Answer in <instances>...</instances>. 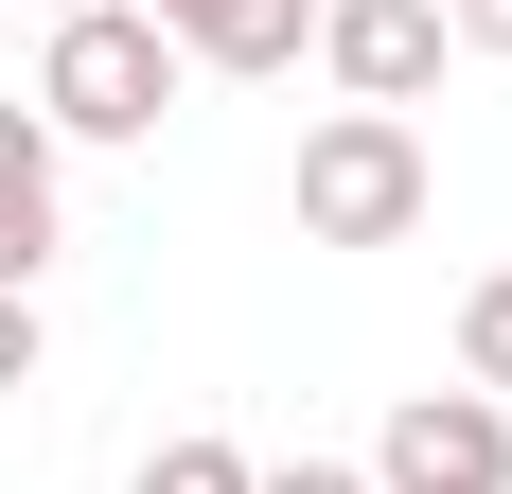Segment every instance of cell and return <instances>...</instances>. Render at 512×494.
Listing matches in <instances>:
<instances>
[{
  "mask_svg": "<svg viewBox=\"0 0 512 494\" xmlns=\"http://www.w3.org/2000/svg\"><path fill=\"white\" fill-rule=\"evenodd\" d=\"M301 247H407L424 212H442V159H424L407 106H336V124H301Z\"/></svg>",
  "mask_w": 512,
  "mask_h": 494,
  "instance_id": "6da1fadb",
  "label": "cell"
},
{
  "mask_svg": "<svg viewBox=\"0 0 512 494\" xmlns=\"http://www.w3.org/2000/svg\"><path fill=\"white\" fill-rule=\"evenodd\" d=\"M159 106H177V36L142 0H71L36 36V124L53 142H159Z\"/></svg>",
  "mask_w": 512,
  "mask_h": 494,
  "instance_id": "7a4b0ae2",
  "label": "cell"
},
{
  "mask_svg": "<svg viewBox=\"0 0 512 494\" xmlns=\"http://www.w3.org/2000/svg\"><path fill=\"white\" fill-rule=\"evenodd\" d=\"M371 494H512V406L495 389H407L389 442H371Z\"/></svg>",
  "mask_w": 512,
  "mask_h": 494,
  "instance_id": "3957f363",
  "label": "cell"
},
{
  "mask_svg": "<svg viewBox=\"0 0 512 494\" xmlns=\"http://www.w3.org/2000/svg\"><path fill=\"white\" fill-rule=\"evenodd\" d=\"M442 0H318V71H336V89L354 106H424L442 89Z\"/></svg>",
  "mask_w": 512,
  "mask_h": 494,
  "instance_id": "277c9868",
  "label": "cell"
},
{
  "mask_svg": "<svg viewBox=\"0 0 512 494\" xmlns=\"http://www.w3.org/2000/svg\"><path fill=\"white\" fill-rule=\"evenodd\" d=\"M159 36H177V71H301L318 53V0H142Z\"/></svg>",
  "mask_w": 512,
  "mask_h": 494,
  "instance_id": "5b68a950",
  "label": "cell"
},
{
  "mask_svg": "<svg viewBox=\"0 0 512 494\" xmlns=\"http://www.w3.org/2000/svg\"><path fill=\"white\" fill-rule=\"evenodd\" d=\"M53 159H71V142H53L36 106H0V283H36V265H53V230H71Z\"/></svg>",
  "mask_w": 512,
  "mask_h": 494,
  "instance_id": "8992f818",
  "label": "cell"
},
{
  "mask_svg": "<svg viewBox=\"0 0 512 494\" xmlns=\"http://www.w3.org/2000/svg\"><path fill=\"white\" fill-rule=\"evenodd\" d=\"M460 389H495V406H512V265L460 300Z\"/></svg>",
  "mask_w": 512,
  "mask_h": 494,
  "instance_id": "52a82bcc",
  "label": "cell"
},
{
  "mask_svg": "<svg viewBox=\"0 0 512 494\" xmlns=\"http://www.w3.org/2000/svg\"><path fill=\"white\" fill-rule=\"evenodd\" d=\"M248 477H265L248 442H159V459H142V494H248Z\"/></svg>",
  "mask_w": 512,
  "mask_h": 494,
  "instance_id": "ba28073f",
  "label": "cell"
},
{
  "mask_svg": "<svg viewBox=\"0 0 512 494\" xmlns=\"http://www.w3.org/2000/svg\"><path fill=\"white\" fill-rule=\"evenodd\" d=\"M0 389H36V283H0Z\"/></svg>",
  "mask_w": 512,
  "mask_h": 494,
  "instance_id": "9c48e42d",
  "label": "cell"
},
{
  "mask_svg": "<svg viewBox=\"0 0 512 494\" xmlns=\"http://www.w3.org/2000/svg\"><path fill=\"white\" fill-rule=\"evenodd\" d=\"M442 36H460V53H495V71H512V0H442Z\"/></svg>",
  "mask_w": 512,
  "mask_h": 494,
  "instance_id": "30bf717a",
  "label": "cell"
},
{
  "mask_svg": "<svg viewBox=\"0 0 512 494\" xmlns=\"http://www.w3.org/2000/svg\"><path fill=\"white\" fill-rule=\"evenodd\" d=\"M248 494H371L354 459H283V477H248Z\"/></svg>",
  "mask_w": 512,
  "mask_h": 494,
  "instance_id": "8fae6325",
  "label": "cell"
},
{
  "mask_svg": "<svg viewBox=\"0 0 512 494\" xmlns=\"http://www.w3.org/2000/svg\"><path fill=\"white\" fill-rule=\"evenodd\" d=\"M36 18H71V0H36Z\"/></svg>",
  "mask_w": 512,
  "mask_h": 494,
  "instance_id": "7c38bea8",
  "label": "cell"
}]
</instances>
